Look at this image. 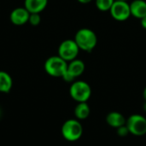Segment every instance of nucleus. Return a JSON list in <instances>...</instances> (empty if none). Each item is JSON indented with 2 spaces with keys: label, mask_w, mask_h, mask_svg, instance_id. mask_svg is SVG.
<instances>
[{
  "label": "nucleus",
  "mask_w": 146,
  "mask_h": 146,
  "mask_svg": "<svg viewBox=\"0 0 146 146\" xmlns=\"http://www.w3.org/2000/svg\"><path fill=\"white\" fill-rule=\"evenodd\" d=\"M74 39L80 50L86 52H91L98 44V37L96 33L92 29L86 27L78 30Z\"/></svg>",
  "instance_id": "f257e3e1"
},
{
  "label": "nucleus",
  "mask_w": 146,
  "mask_h": 146,
  "mask_svg": "<svg viewBox=\"0 0 146 146\" xmlns=\"http://www.w3.org/2000/svg\"><path fill=\"white\" fill-rule=\"evenodd\" d=\"M68 62L63 60L58 55L50 56L44 62V68L47 74L51 77L62 78L67 71Z\"/></svg>",
  "instance_id": "f03ea898"
},
{
  "label": "nucleus",
  "mask_w": 146,
  "mask_h": 146,
  "mask_svg": "<svg viewBox=\"0 0 146 146\" xmlns=\"http://www.w3.org/2000/svg\"><path fill=\"white\" fill-rule=\"evenodd\" d=\"M61 133L62 137L69 142L79 140L83 134V127L78 120H67L62 126Z\"/></svg>",
  "instance_id": "7ed1b4c3"
},
{
  "label": "nucleus",
  "mask_w": 146,
  "mask_h": 146,
  "mask_svg": "<svg viewBox=\"0 0 146 146\" xmlns=\"http://www.w3.org/2000/svg\"><path fill=\"white\" fill-rule=\"evenodd\" d=\"M69 94L71 98L78 102H87L92 96V88L90 85L83 80L74 81L69 88Z\"/></svg>",
  "instance_id": "20e7f679"
},
{
  "label": "nucleus",
  "mask_w": 146,
  "mask_h": 146,
  "mask_svg": "<svg viewBox=\"0 0 146 146\" xmlns=\"http://www.w3.org/2000/svg\"><path fill=\"white\" fill-rule=\"evenodd\" d=\"M80 50L74 39H65L60 44L57 55L66 62H69L77 58Z\"/></svg>",
  "instance_id": "39448f33"
},
{
  "label": "nucleus",
  "mask_w": 146,
  "mask_h": 146,
  "mask_svg": "<svg viewBox=\"0 0 146 146\" xmlns=\"http://www.w3.org/2000/svg\"><path fill=\"white\" fill-rule=\"evenodd\" d=\"M126 126L131 134L134 136H144L146 134V118L139 114L130 115L126 121Z\"/></svg>",
  "instance_id": "423d86ee"
},
{
  "label": "nucleus",
  "mask_w": 146,
  "mask_h": 146,
  "mask_svg": "<svg viewBox=\"0 0 146 146\" xmlns=\"http://www.w3.org/2000/svg\"><path fill=\"white\" fill-rule=\"evenodd\" d=\"M111 16L118 21H127L131 16L130 4L127 1L115 0L110 10Z\"/></svg>",
  "instance_id": "0eeeda50"
},
{
  "label": "nucleus",
  "mask_w": 146,
  "mask_h": 146,
  "mask_svg": "<svg viewBox=\"0 0 146 146\" xmlns=\"http://www.w3.org/2000/svg\"><path fill=\"white\" fill-rule=\"evenodd\" d=\"M86 69L85 62L80 59H74L68 62L67 71L62 77L66 82H74V80L80 77Z\"/></svg>",
  "instance_id": "6e6552de"
},
{
  "label": "nucleus",
  "mask_w": 146,
  "mask_h": 146,
  "mask_svg": "<svg viewBox=\"0 0 146 146\" xmlns=\"http://www.w3.org/2000/svg\"><path fill=\"white\" fill-rule=\"evenodd\" d=\"M30 12L23 6V7H17L14 9L10 15L9 20L11 23L15 26H22L26 23H28Z\"/></svg>",
  "instance_id": "1a4fd4ad"
},
{
  "label": "nucleus",
  "mask_w": 146,
  "mask_h": 146,
  "mask_svg": "<svg viewBox=\"0 0 146 146\" xmlns=\"http://www.w3.org/2000/svg\"><path fill=\"white\" fill-rule=\"evenodd\" d=\"M126 121H127V119L125 118V116L121 113L117 112V111H111L106 116L107 124L110 127L116 128V129L120 127L126 125Z\"/></svg>",
  "instance_id": "9d476101"
},
{
  "label": "nucleus",
  "mask_w": 146,
  "mask_h": 146,
  "mask_svg": "<svg viewBox=\"0 0 146 146\" xmlns=\"http://www.w3.org/2000/svg\"><path fill=\"white\" fill-rule=\"evenodd\" d=\"M131 15L142 19L146 15V2L145 0H133L130 3Z\"/></svg>",
  "instance_id": "9b49d317"
},
{
  "label": "nucleus",
  "mask_w": 146,
  "mask_h": 146,
  "mask_svg": "<svg viewBox=\"0 0 146 146\" xmlns=\"http://www.w3.org/2000/svg\"><path fill=\"white\" fill-rule=\"evenodd\" d=\"M48 4V0H24V7L30 13L40 14Z\"/></svg>",
  "instance_id": "f8f14e48"
},
{
  "label": "nucleus",
  "mask_w": 146,
  "mask_h": 146,
  "mask_svg": "<svg viewBox=\"0 0 146 146\" xmlns=\"http://www.w3.org/2000/svg\"><path fill=\"white\" fill-rule=\"evenodd\" d=\"M13 86V80L10 74L5 71H0V92L8 93Z\"/></svg>",
  "instance_id": "ddd939ff"
},
{
  "label": "nucleus",
  "mask_w": 146,
  "mask_h": 146,
  "mask_svg": "<svg viewBox=\"0 0 146 146\" xmlns=\"http://www.w3.org/2000/svg\"><path fill=\"white\" fill-rule=\"evenodd\" d=\"M91 113V109L86 102L78 103L74 108V115L77 120H85L86 119Z\"/></svg>",
  "instance_id": "4468645a"
},
{
  "label": "nucleus",
  "mask_w": 146,
  "mask_h": 146,
  "mask_svg": "<svg viewBox=\"0 0 146 146\" xmlns=\"http://www.w3.org/2000/svg\"><path fill=\"white\" fill-rule=\"evenodd\" d=\"M115 0H96L95 4L100 11H110Z\"/></svg>",
  "instance_id": "2eb2a0df"
},
{
  "label": "nucleus",
  "mask_w": 146,
  "mask_h": 146,
  "mask_svg": "<svg viewBox=\"0 0 146 146\" xmlns=\"http://www.w3.org/2000/svg\"><path fill=\"white\" fill-rule=\"evenodd\" d=\"M41 21V15L38 13H30L28 23L32 26H38Z\"/></svg>",
  "instance_id": "dca6fc26"
},
{
  "label": "nucleus",
  "mask_w": 146,
  "mask_h": 146,
  "mask_svg": "<svg viewBox=\"0 0 146 146\" xmlns=\"http://www.w3.org/2000/svg\"><path fill=\"white\" fill-rule=\"evenodd\" d=\"M129 131H128V128L126 125L122 126V127H120L117 128V134L121 137H126L129 134Z\"/></svg>",
  "instance_id": "f3484780"
},
{
  "label": "nucleus",
  "mask_w": 146,
  "mask_h": 146,
  "mask_svg": "<svg viewBox=\"0 0 146 146\" xmlns=\"http://www.w3.org/2000/svg\"><path fill=\"white\" fill-rule=\"evenodd\" d=\"M140 23H141V26L144 29H146V15L145 17H143L142 19H140Z\"/></svg>",
  "instance_id": "a211bd4d"
},
{
  "label": "nucleus",
  "mask_w": 146,
  "mask_h": 146,
  "mask_svg": "<svg viewBox=\"0 0 146 146\" xmlns=\"http://www.w3.org/2000/svg\"><path fill=\"white\" fill-rule=\"evenodd\" d=\"M79 3H84V4H86V3H89L90 2H92V0H77Z\"/></svg>",
  "instance_id": "6ab92c4d"
},
{
  "label": "nucleus",
  "mask_w": 146,
  "mask_h": 146,
  "mask_svg": "<svg viewBox=\"0 0 146 146\" xmlns=\"http://www.w3.org/2000/svg\"><path fill=\"white\" fill-rule=\"evenodd\" d=\"M143 97H144V99L145 100L146 102V86L145 88V90H144V92H143Z\"/></svg>",
  "instance_id": "aec40b11"
},
{
  "label": "nucleus",
  "mask_w": 146,
  "mask_h": 146,
  "mask_svg": "<svg viewBox=\"0 0 146 146\" xmlns=\"http://www.w3.org/2000/svg\"><path fill=\"white\" fill-rule=\"evenodd\" d=\"M144 110L146 112V102H145V104H144Z\"/></svg>",
  "instance_id": "412c9836"
},
{
  "label": "nucleus",
  "mask_w": 146,
  "mask_h": 146,
  "mask_svg": "<svg viewBox=\"0 0 146 146\" xmlns=\"http://www.w3.org/2000/svg\"><path fill=\"white\" fill-rule=\"evenodd\" d=\"M0 117H1V109H0Z\"/></svg>",
  "instance_id": "4be33fe9"
},
{
  "label": "nucleus",
  "mask_w": 146,
  "mask_h": 146,
  "mask_svg": "<svg viewBox=\"0 0 146 146\" xmlns=\"http://www.w3.org/2000/svg\"><path fill=\"white\" fill-rule=\"evenodd\" d=\"M120 1H127V0H120Z\"/></svg>",
  "instance_id": "5701e85b"
}]
</instances>
